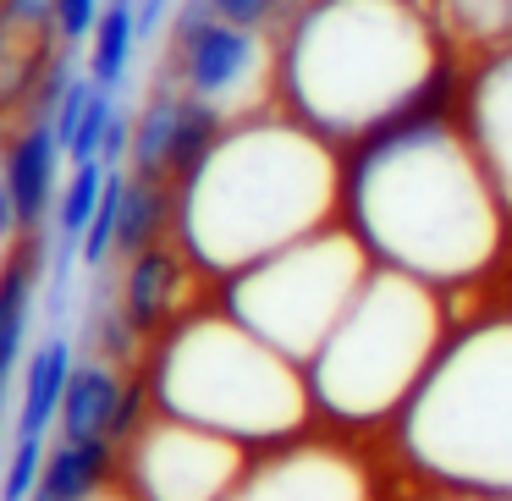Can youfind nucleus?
Masks as SVG:
<instances>
[{"label": "nucleus", "mask_w": 512, "mask_h": 501, "mask_svg": "<svg viewBox=\"0 0 512 501\" xmlns=\"http://www.w3.org/2000/svg\"><path fill=\"white\" fill-rule=\"evenodd\" d=\"M281 105L331 144H358L441 67V39L408 0H303L281 28Z\"/></svg>", "instance_id": "obj_1"}, {"label": "nucleus", "mask_w": 512, "mask_h": 501, "mask_svg": "<svg viewBox=\"0 0 512 501\" xmlns=\"http://www.w3.org/2000/svg\"><path fill=\"white\" fill-rule=\"evenodd\" d=\"M171 78L182 94L210 100L226 116H259L281 100L276 34L221 23L204 0H182L171 23Z\"/></svg>", "instance_id": "obj_2"}, {"label": "nucleus", "mask_w": 512, "mask_h": 501, "mask_svg": "<svg viewBox=\"0 0 512 501\" xmlns=\"http://www.w3.org/2000/svg\"><path fill=\"white\" fill-rule=\"evenodd\" d=\"M463 127L474 138L485 171L496 177L501 199H512V39L485 56V67L468 78Z\"/></svg>", "instance_id": "obj_3"}, {"label": "nucleus", "mask_w": 512, "mask_h": 501, "mask_svg": "<svg viewBox=\"0 0 512 501\" xmlns=\"http://www.w3.org/2000/svg\"><path fill=\"white\" fill-rule=\"evenodd\" d=\"M61 160H67V149H61V138H56V122H45V116H28L23 133H17L12 144H6V155H0L6 182H12V193H17V210H23V232H39V221L56 210V199H61L56 166Z\"/></svg>", "instance_id": "obj_4"}, {"label": "nucleus", "mask_w": 512, "mask_h": 501, "mask_svg": "<svg viewBox=\"0 0 512 501\" xmlns=\"http://www.w3.org/2000/svg\"><path fill=\"white\" fill-rule=\"evenodd\" d=\"M182 292V254L166 243H149L144 254L127 259V281H122V314L138 336L160 331Z\"/></svg>", "instance_id": "obj_5"}, {"label": "nucleus", "mask_w": 512, "mask_h": 501, "mask_svg": "<svg viewBox=\"0 0 512 501\" xmlns=\"http://www.w3.org/2000/svg\"><path fill=\"white\" fill-rule=\"evenodd\" d=\"M122 386L111 364H72L67 397H61V441H111Z\"/></svg>", "instance_id": "obj_6"}, {"label": "nucleus", "mask_w": 512, "mask_h": 501, "mask_svg": "<svg viewBox=\"0 0 512 501\" xmlns=\"http://www.w3.org/2000/svg\"><path fill=\"white\" fill-rule=\"evenodd\" d=\"M72 380V347L67 336H45L23 369V408H17V435H45L50 419H61V397Z\"/></svg>", "instance_id": "obj_7"}, {"label": "nucleus", "mask_w": 512, "mask_h": 501, "mask_svg": "<svg viewBox=\"0 0 512 501\" xmlns=\"http://www.w3.org/2000/svg\"><path fill=\"white\" fill-rule=\"evenodd\" d=\"M39 287V248L23 243L6 265H0V402L12 386V369L23 358V331H28V303Z\"/></svg>", "instance_id": "obj_8"}, {"label": "nucleus", "mask_w": 512, "mask_h": 501, "mask_svg": "<svg viewBox=\"0 0 512 501\" xmlns=\"http://www.w3.org/2000/svg\"><path fill=\"white\" fill-rule=\"evenodd\" d=\"M116 474V441H61L50 446L39 490L56 501H89Z\"/></svg>", "instance_id": "obj_9"}, {"label": "nucleus", "mask_w": 512, "mask_h": 501, "mask_svg": "<svg viewBox=\"0 0 512 501\" xmlns=\"http://www.w3.org/2000/svg\"><path fill=\"white\" fill-rule=\"evenodd\" d=\"M226 127H232V116L215 111L210 100H193V94H182V111H177V138H171V188H188L193 177H199L204 166H210V155L221 149Z\"/></svg>", "instance_id": "obj_10"}, {"label": "nucleus", "mask_w": 512, "mask_h": 501, "mask_svg": "<svg viewBox=\"0 0 512 501\" xmlns=\"http://www.w3.org/2000/svg\"><path fill=\"white\" fill-rule=\"evenodd\" d=\"M171 182H155V177H133L127 171L122 182V215H116V254H144L149 243H160L171 221Z\"/></svg>", "instance_id": "obj_11"}, {"label": "nucleus", "mask_w": 512, "mask_h": 501, "mask_svg": "<svg viewBox=\"0 0 512 501\" xmlns=\"http://www.w3.org/2000/svg\"><path fill=\"white\" fill-rule=\"evenodd\" d=\"M138 0H111L100 12V23H94L89 34V78L100 83V89H122L127 67H133V45H138Z\"/></svg>", "instance_id": "obj_12"}, {"label": "nucleus", "mask_w": 512, "mask_h": 501, "mask_svg": "<svg viewBox=\"0 0 512 501\" xmlns=\"http://www.w3.org/2000/svg\"><path fill=\"white\" fill-rule=\"evenodd\" d=\"M177 111H182V89H166V83H160L155 100H149L133 122V149H127V171H133V177L171 182L166 166H171V138H177Z\"/></svg>", "instance_id": "obj_13"}, {"label": "nucleus", "mask_w": 512, "mask_h": 501, "mask_svg": "<svg viewBox=\"0 0 512 501\" xmlns=\"http://www.w3.org/2000/svg\"><path fill=\"white\" fill-rule=\"evenodd\" d=\"M105 182H111V166H105V160H83V166H72L67 188H61V199H56L61 254H78L83 248V232H89L94 210H100V199H105Z\"/></svg>", "instance_id": "obj_14"}, {"label": "nucleus", "mask_w": 512, "mask_h": 501, "mask_svg": "<svg viewBox=\"0 0 512 501\" xmlns=\"http://www.w3.org/2000/svg\"><path fill=\"white\" fill-rule=\"evenodd\" d=\"M111 122H116V100H111V89H94V100L83 105L78 127H72V138H67V160H72V166H83V160H100Z\"/></svg>", "instance_id": "obj_15"}, {"label": "nucleus", "mask_w": 512, "mask_h": 501, "mask_svg": "<svg viewBox=\"0 0 512 501\" xmlns=\"http://www.w3.org/2000/svg\"><path fill=\"white\" fill-rule=\"evenodd\" d=\"M45 435H17L12 463H6V479H0V501H28L39 490V474H45Z\"/></svg>", "instance_id": "obj_16"}, {"label": "nucleus", "mask_w": 512, "mask_h": 501, "mask_svg": "<svg viewBox=\"0 0 512 501\" xmlns=\"http://www.w3.org/2000/svg\"><path fill=\"white\" fill-rule=\"evenodd\" d=\"M221 23H237V28H259V34H281L298 12V0H204Z\"/></svg>", "instance_id": "obj_17"}, {"label": "nucleus", "mask_w": 512, "mask_h": 501, "mask_svg": "<svg viewBox=\"0 0 512 501\" xmlns=\"http://www.w3.org/2000/svg\"><path fill=\"white\" fill-rule=\"evenodd\" d=\"M100 0H56V39L61 45H78V39L94 34V23H100Z\"/></svg>", "instance_id": "obj_18"}, {"label": "nucleus", "mask_w": 512, "mask_h": 501, "mask_svg": "<svg viewBox=\"0 0 512 501\" xmlns=\"http://www.w3.org/2000/svg\"><path fill=\"white\" fill-rule=\"evenodd\" d=\"M0 12L12 17L28 34H50L56 39V0H0Z\"/></svg>", "instance_id": "obj_19"}, {"label": "nucleus", "mask_w": 512, "mask_h": 501, "mask_svg": "<svg viewBox=\"0 0 512 501\" xmlns=\"http://www.w3.org/2000/svg\"><path fill=\"white\" fill-rule=\"evenodd\" d=\"M144 402H149L144 380H127V386H122V402H116L111 441H133V435H138V424H144Z\"/></svg>", "instance_id": "obj_20"}, {"label": "nucleus", "mask_w": 512, "mask_h": 501, "mask_svg": "<svg viewBox=\"0 0 512 501\" xmlns=\"http://www.w3.org/2000/svg\"><path fill=\"white\" fill-rule=\"evenodd\" d=\"M127 149H133V122H127V116L122 111H116V122H111V133H105V149H100V160H105V166H122V160H127Z\"/></svg>", "instance_id": "obj_21"}]
</instances>
